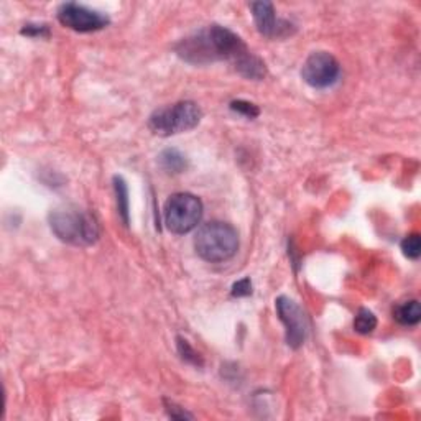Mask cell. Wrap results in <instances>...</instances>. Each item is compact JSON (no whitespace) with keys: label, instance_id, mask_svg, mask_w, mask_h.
Segmentation results:
<instances>
[{"label":"cell","instance_id":"cell-1","mask_svg":"<svg viewBox=\"0 0 421 421\" xmlns=\"http://www.w3.org/2000/svg\"><path fill=\"white\" fill-rule=\"evenodd\" d=\"M175 49L178 56L191 65H209L216 61H232L236 65L250 53L239 35L221 25H209L183 38Z\"/></svg>","mask_w":421,"mask_h":421},{"label":"cell","instance_id":"cell-2","mask_svg":"<svg viewBox=\"0 0 421 421\" xmlns=\"http://www.w3.org/2000/svg\"><path fill=\"white\" fill-rule=\"evenodd\" d=\"M194 250L206 262H226L239 250V234L227 222H208L199 229L194 237Z\"/></svg>","mask_w":421,"mask_h":421},{"label":"cell","instance_id":"cell-3","mask_svg":"<svg viewBox=\"0 0 421 421\" xmlns=\"http://www.w3.org/2000/svg\"><path fill=\"white\" fill-rule=\"evenodd\" d=\"M49 227L59 240L76 247L93 245L99 239L94 216L81 209H56L49 214Z\"/></svg>","mask_w":421,"mask_h":421},{"label":"cell","instance_id":"cell-4","mask_svg":"<svg viewBox=\"0 0 421 421\" xmlns=\"http://www.w3.org/2000/svg\"><path fill=\"white\" fill-rule=\"evenodd\" d=\"M201 118H203V111L198 104L193 100H180L176 104L157 109L148 117V129L155 135L171 137L193 130L199 125Z\"/></svg>","mask_w":421,"mask_h":421},{"label":"cell","instance_id":"cell-5","mask_svg":"<svg viewBox=\"0 0 421 421\" xmlns=\"http://www.w3.org/2000/svg\"><path fill=\"white\" fill-rule=\"evenodd\" d=\"M203 217V203L191 193H175L164 203V226L173 234H187L198 227Z\"/></svg>","mask_w":421,"mask_h":421},{"label":"cell","instance_id":"cell-6","mask_svg":"<svg viewBox=\"0 0 421 421\" xmlns=\"http://www.w3.org/2000/svg\"><path fill=\"white\" fill-rule=\"evenodd\" d=\"M341 76V65L331 53H311L301 68V77L314 89H326L336 84Z\"/></svg>","mask_w":421,"mask_h":421},{"label":"cell","instance_id":"cell-7","mask_svg":"<svg viewBox=\"0 0 421 421\" xmlns=\"http://www.w3.org/2000/svg\"><path fill=\"white\" fill-rule=\"evenodd\" d=\"M56 17L63 26L79 31V33L99 31L111 24L109 17L104 15L102 12L94 10V8H89L76 2L61 3L56 10Z\"/></svg>","mask_w":421,"mask_h":421},{"label":"cell","instance_id":"cell-8","mask_svg":"<svg viewBox=\"0 0 421 421\" xmlns=\"http://www.w3.org/2000/svg\"><path fill=\"white\" fill-rule=\"evenodd\" d=\"M275 308L278 318L286 328V344L291 349H300L308 336V319H306L305 311L295 300L288 298V296H278L275 300Z\"/></svg>","mask_w":421,"mask_h":421},{"label":"cell","instance_id":"cell-9","mask_svg":"<svg viewBox=\"0 0 421 421\" xmlns=\"http://www.w3.org/2000/svg\"><path fill=\"white\" fill-rule=\"evenodd\" d=\"M250 10L260 35L267 38H285L295 33V25L277 17L273 3L254 2L250 3Z\"/></svg>","mask_w":421,"mask_h":421},{"label":"cell","instance_id":"cell-10","mask_svg":"<svg viewBox=\"0 0 421 421\" xmlns=\"http://www.w3.org/2000/svg\"><path fill=\"white\" fill-rule=\"evenodd\" d=\"M234 66H236V71H239V75L247 77V79L260 81V79H263L265 75H267L265 63L259 56H255V54H252V53H247L245 56L240 58Z\"/></svg>","mask_w":421,"mask_h":421},{"label":"cell","instance_id":"cell-11","mask_svg":"<svg viewBox=\"0 0 421 421\" xmlns=\"http://www.w3.org/2000/svg\"><path fill=\"white\" fill-rule=\"evenodd\" d=\"M393 318L401 326H416L421 321V308L418 300H408L397 305L393 309Z\"/></svg>","mask_w":421,"mask_h":421},{"label":"cell","instance_id":"cell-12","mask_svg":"<svg viewBox=\"0 0 421 421\" xmlns=\"http://www.w3.org/2000/svg\"><path fill=\"white\" fill-rule=\"evenodd\" d=\"M158 163L164 171L173 173V175L183 173L187 168L186 157L181 152H178L176 148L164 150V152L158 157Z\"/></svg>","mask_w":421,"mask_h":421},{"label":"cell","instance_id":"cell-13","mask_svg":"<svg viewBox=\"0 0 421 421\" xmlns=\"http://www.w3.org/2000/svg\"><path fill=\"white\" fill-rule=\"evenodd\" d=\"M114 190H116L118 216L125 226H129V187L122 176H114Z\"/></svg>","mask_w":421,"mask_h":421},{"label":"cell","instance_id":"cell-14","mask_svg":"<svg viewBox=\"0 0 421 421\" xmlns=\"http://www.w3.org/2000/svg\"><path fill=\"white\" fill-rule=\"evenodd\" d=\"M377 328V318H375V314L372 311L369 309H359V313H357L355 319H354V329L359 334H370L374 331V329Z\"/></svg>","mask_w":421,"mask_h":421},{"label":"cell","instance_id":"cell-15","mask_svg":"<svg viewBox=\"0 0 421 421\" xmlns=\"http://www.w3.org/2000/svg\"><path fill=\"white\" fill-rule=\"evenodd\" d=\"M178 341V351H180L181 359L185 360L187 364H193L196 367H203V357H201L198 352H196L193 347L190 346V342L186 339H183V337H176Z\"/></svg>","mask_w":421,"mask_h":421},{"label":"cell","instance_id":"cell-16","mask_svg":"<svg viewBox=\"0 0 421 421\" xmlns=\"http://www.w3.org/2000/svg\"><path fill=\"white\" fill-rule=\"evenodd\" d=\"M401 250H404L405 257L411 260H418L421 255V239L420 234H410L401 240Z\"/></svg>","mask_w":421,"mask_h":421},{"label":"cell","instance_id":"cell-17","mask_svg":"<svg viewBox=\"0 0 421 421\" xmlns=\"http://www.w3.org/2000/svg\"><path fill=\"white\" fill-rule=\"evenodd\" d=\"M229 107H231V111H234L237 114H240V116H244L247 118H255L260 116V109L259 105L249 102V100H232L231 104H229Z\"/></svg>","mask_w":421,"mask_h":421},{"label":"cell","instance_id":"cell-18","mask_svg":"<svg viewBox=\"0 0 421 421\" xmlns=\"http://www.w3.org/2000/svg\"><path fill=\"white\" fill-rule=\"evenodd\" d=\"M20 33L31 36V38H48L49 29L48 25H43V24H29L22 29Z\"/></svg>","mask_w":421,"mask_h":421},{"label":"cell","instance_id":"cell-19","mask_svg":"<svg viewBox=\"0 0 421 421\" xmlns=\"http://www.w3.org/2000/svg\"><path fill=\"white\" fill-rule=\"evenodd\" d=\"M249 295H252L250 278H242V280L236 282L234 285H232V296L242 298V296H249Z\"/></svg>","mask_w":421,"mask_h":421},{"label":"cell","instance_id":"cell-20","mask_svg":"<svg viewBox=\"0 0 421 421\" xmlns=\"http://www.w3.org/2000/svg\"><path fill=\"white\" fill-rule=\"evenodd\" d=\"M164 405H167V411H168V415L171 416V418H176V420H191L193 418V415H190V413H186L185 410L181 408V406H176L175 404H173V401H168V400H164Z\"/></svg>","mask_w":421,"mask_h":421}]
</instances>
